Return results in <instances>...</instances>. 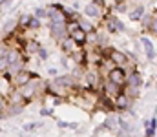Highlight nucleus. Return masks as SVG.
<instances>
[{
  "mask_svg": "<svg viewBox=\"0 0 157 137\" xmlns=\"http://www.w3.org/2000/svg\"><path fill=\"white\" fill-rule=\"evenodd\" d=\"M126 77H128L126 68H112L108 71V81L113 82V84H117V86H121V88L126 86Z\"/></svg>",
  "mask_w": 157,
  "mask_h": 137,
  "instance_id": "obj_1",
  "label": "nucleus"
},
{
  "mask_svg": "<svg viewBox=\"0 0 157 137\" xmlns=\"http://www.w3.org/2000/svg\"><path fill=\"white\" fill-rule=\"evenodd\" d=\"M39 82H42V81H40L39 77L35 75V77H33V79H31V81H29V82L26 84V86L18 88L20 95L24 97V101H29L31 97H35V95H37V91H39V86H37V84H39Z\"/></svg>",
  "mask_w": 157,
  "mask_h": 137,
  "instance_id": "obj_2",
  "label": "nucleus"
},
{
  "mask_svg": "<svg viewBox=\"0 0 157 137\" xmlns=\"http://www.w3.org/2000/svg\"><path fill=\"white\" fill-rule=\"evenodd\" d=\"M106 55H108L110 62H113V64H115V68H124V64L128 62V57H126V53L119 51V49H115V48H110V49H106Z\"/></svg>",
  "mask_w": 157,
  "mask_h": 137,
  "instance_id": "obj_3",
  "label": "nucleus"
},
{
  "mask_svg": "<svg viewBox=\"0 0 157 137\" xmlns=\"http://www.w3.org/2000/svg\"><path fill=\"white\" fill-rule=\"evenodd\" d=\"M49 31H51V37L59 42L66 40L68 39V31H66V24H51L49 22Z\"/></svg>",
  "mask_w": 157,
  "mask_h": 137,
  "instance_id": "obj_4",
  "label": "nucleus"
},
{
  "mask_svg": "<svg viewBox=\"0 0 157 137\" xmlns=\"http://www.w3.org/2000/svg\"><path fill=\"white\" fill-rule=\"evenodd\" d=\"M106 29H108L110 33H119V31H124V24L119 20V17L108 15V17H106Z\"/></svg>",
  "mask_w": 157,
  "mask_h": 137,
  "instance_id": "obj_5",
  "label": "nucleus"
},
{
  "mask_svg": "<svg viewBox=\"0 0 157 137\" xmlns=\"http://www.w3.org/2000/svg\"><path fill=\"white\" fill-rule=\"evenodd\" d=\"M84 13H86L88 18H101L102 17V7L97 6L95 2H90V4L84 6Z\"/></svg>",
  "mask_w": 157,
  "mask_h": 137,
  "instance_id": "obj_6",
  "label": "nucleus"
},
{
  "mask_svg": "<svg viewBox=\"0 0 157 137\" xmlns=\"http://www.w3.org/2000/svg\"><path fill=\"white\" fill-rule=\"evenodd\" d=\"M113 104H115V110H119V112H128L132 108V99H128L124 93H121V95L115 97Z\"/></svg>",
  "mask_w": 157,
  "mask_h": 137,
  "instance_id": "obj_7",
  "label": "nucleus"
},
{
  "mask_svg": "<svg viewBox=\"0 0 157 137\" xmlns=\"http://www.w3.org/2000/svg\"><path fill=\"white\" fill-rule=\"evenodd\" d=\"M143 84V79H141V73L139 71H130L128 77H126V86L124 88H137Z\"/></svg>",
  "mask_w": 157,
  "mask_h": 137,
  "instance_id": "obj_8",
  "label": "nucleus"
},
{
  "mask_svg": "<svg viewBox=\"0 0 157 137\" xmlns=\"http://www.w3.org/2000/svg\"><path fill=\"white\" fill-rule=\"evenodd\" d=\"M33 75H37V73H28V71H20L18 75H15L13 77V82L18 86V88H22V86H26L31 79H33Z\"/></svg>",
  "mask_w": 157,
  "mask_h": 137,
  "instance_id": "obj_9",
  "label": "nucleus"
},
{
  "mask_svg": "<svg viewBox=\"0 0 157 137\" xmlns=\"http://www.w3.org/2000/svg\"><path fill=\"white\" fill-rule=\"evenodd\" d=\"M84 77H86V81H88V86H90V88H93V90L101 88V82H99V71H97V70L88 71Z\"/></svg>",
  "mask_w": 157,
  "mask_h": 137,
  "instance_id": "obj_10",
  "label": "nucleus"
},
{
  "mask_svg": "<svg viewBox=\"0 0 157 137\" xmlns=\"http://www.w3.org/2000/svg\"><path fill=\"white\" fill-rule=\"evenodd\" d=\"M70 39H71L78 48H82V46L86 44V40H88V33H86V31H82V29L78 28L77 31H73V33L70 35Z\"/></svg>",
  "mask_w": 157,
  "mask_h": 137,
  "instance_id": "obj_11",
  "label": "nucleus"
},
{
  "mask_svg": "<svg viewBox=\"0 0 157 137\" xmlns=\"http://www.w3.org/2000/svg\"><path fill=\"white\" fill-rule=\"evenodd\" d=\"M55 84H59V86H62L64 90H70V88H73V86H75V79H73L71 75H64V77H57V79H55Z\"/></svg>",
  "mask_w": 157,
  "mask_h": 137,
  "instance_id": "obj_12",
  "label": "nucleus"
},
{
  "mask_svg": "<svg viewBox=\"0 0 157 137\" xmlns=\"http://www.w3.org/2000/svg\"><path fill=\"white\" fill-rule=\"evenodd\" d=\"M104 93L108 95V97H117L122 93V88L117 86V84H113V82H110V81H106V84H104Z\"/></svg>",
  "mask_w": 157,
  "mask_h": 137,
  "instance_id": "obj_13",
  "label": "nucleus"
},
{
  "mask_svg": "<svg viewBox=\"0 0 157 137\" xmlns=\"http://www.w3.org/2000/svg\"><path fill=\"white\" fill-rule=\"evenodd\" d=\"M20 22H22L26 28H29V29H37V28L40 26L39 18H37V17H29V15H24L22 20H18V24H20Z\"/></svg>",
  "mask_w": 157,
  "mask_h": 137,
  "instance_id": "obj_14",
  "label": "nucleus"
},
{
  "mask_svg": "<svg viewBox=\"0 0 157 137\" xmlns=\"http://www.w3.org/2000/svg\"><path fill=\"white\" fill-rule=\"evenodd\" d=\"M141 42H143V46H144L146 59H148V60H152V59L155 57V51H154V44H152V40H150L148 37H143V39H141Z\"/></svg>",
  "mask_w": 157,
  "mask_h": 137,
  "instance_id": "obj_15",
  "label": "nucleus"
},
{
  "mask_svg": "<svg viewBox=\"0 0 157 137\" xmlns=\"http://www.w3.org/2000/svg\"><path fill=\"white\" fill-rule=\"evenodd\" d=\"M22 60H24V59H22L20 51H18L17 48H11L9 53H7V62H9V66H13V64H17V62H22Z\"/></svg>",
  "mask_w": 157,
  "mask_h": 137,
  "instance_id": "obj_16",
  "label": "nucleus"
},
{
  "mask_svg": "<svg viewBox=\"0 0 157 137\" xmlns=\"http://www.w3.org/2000/svg\"><path fill=\"white\" fill-rule=\"evenodd\" d=\"M144 126H146V134H144V137H155L157 115H154V117H152V121H146V123H144Z\"/></svg>",
  "mask_w": 157,
  "mask_h": 137,
  "instance_id": "obj_17",
  "label": "nucleus"
},
{
  "mask_svg": "<svg viewBox=\"0 0 157 137\" xmlns=\"http://www.w3.org/2000/svg\"><path fill=\"white\" fill-rule=\"evenodd\" d=\"M60 44H62V49H64V53H70V55H73V53H75V51L78 49V46L75 44V42H73L70 37H68L66 40H62Z\"/></svg>",
  "mask_w": 157,
  "mask_h": 137,
  "instance_id": "obj_18",
  "label": "nucleus"
},
{
  "mask_svg": "<svg viewBox=\"0 0 157 137\" xmlns=\"http://www.w3.org/2000/svg\"><path fill=\"white\" fill-rule=\"evenodd\" d=\"M7 101H9V104H15V106H22L20 102L24 101V97L20 95V91H18V90H13V91H11V95H9V99H7Z\"/></svg>",
  "mask_w": 157,
  "mask_h": 137,
  "instance_id": "obj_19",
  "label": "nucleus"
},
{
  "mask_svg": "<svg viewBox=\"0 0 157 137\" xmlns=\"http://www.w3.org/2000/svg\"><path fill=\"white\" fill-rule=\"evenodd\" d=\"M143 17H144V6L143 4H139L133 11H130V18L132 20H141Z\"/></svg>",
  "mask_w": 157,
  "mask_h": 137,
  "instance_id": "obj_20",
  "label": "nucleus"
},
{
  "mask_svg": "<svg viewBox=\"0 0 157 137\" xmlns=\"http://www.w3.org/2000/svg\"><path fill=\"white\" fill-rule=\"evenodd\" d=\"M117 123H119V126L122 128V134H132V132H133V128H132V124H130V123H128L126 119H119Z\"/></svg>",
  "mask_w": 157,
  "mask_h": 137,
  "instance_id": "obj_21",
  "label": "nucleus"
},
{
  "mask_svg": "<svg viewBox=\"0 0 157 137\" xmlns=\"http://www.w3.org/2000/svg\"><path fill=\"white\" fill-rule=\"evenodd\" d=\"M17 24H18V20H9V22L4 26V35H11L13 29L17 28Z\"/></svg>",
  "mask_w": 157,
  "mask_h": 137,
  "instance_id": "obj_22",
  "label": "nucleus"
},
{
  "mask_svg": "<svg viewBox=\"0 0 157 137\" xmlns=\"http://www.w3.org/2000/svg\"><path fill=\"white\" fill-rule=\"evenodd\" d=\"M35 17L37 18H44V17H48V9H44V7H35Z\"/></svg>",
  "mask_w": 157,
  "mask_h": 137,
  "instance_id": "obj_23",
  "label": "nucleus"
},
{
  "mask_svg": "<svg viewBox=\"0 0 157 137\" xmlns=\"http://www.w3.org/2000/svg\"><path fill=\"white\" fill-rule=\"evenodd\" d=\"M7 106H9V101H7V97L0 93V112H4Z\"/></svg>",
  "mask_w": 157,
  "mask_h": 137,
  "instance_id": "obj_24",
  "label": "nucleus"
},
{
  "mask_svg": "<svg viewBox=\"0 0 157 137\" xmlns=\"http://www.w3.org/2000/svg\"><path fill=\"white\" fill-rule=\"evenodd\" d=\"M9 49H11V48H7V44H6V42H0V59H2V57H7Z\"/></svg>",
  "mask_w": 157,
  "mask_h": 137,
  "instance_id": "obj_25",
  "label": "nucleus"
},
{
  "mask_svg": "<svg viewBox=\"0 0 157 137\" xmlns=\"http://www.w3.org/2000/svg\"><path fill=\"white\" fill-rule=\"evenodd\" d=\"M148 29H150L154 35H157V18H155V17H154V20H152V24L148 26Z\"/></svg>",
  "mask_w": 157,
  "mask_h": 137,
  "instance_id": "obj_26",
  "label": "nucleus"
},
{
  "mask_svg": "<svg viewBox=\"0 0 157 137\" xmlns=\"http://www.w3.org/2000/svg\"><path fill=\"white\" fill-rule=\"evenodd\" d=\"M39 55H40V59H48V53H46L44 48H39Z\"/></svg>",
  "mask_w": 157,
  "mask_h": 137,
  "instance_id": "obj_27",
  "label": "nucleus"
},
{
  "mask_svg": "<svg viewBox=\"0 0 157 137\" xmlns=\"http://www.w3.org/2000/svg\"><path fill=\"white\" fill-rule=\"evenodd\" d=\"M2 117H4V112H0V119H2Z\"/></svg>",
  "mask_w": 157,
  "mask_h": 137,
  "instance_id": "obj_28",
  "label": "nucleus"
},
{
  "mask_svg": "<svg viewBox=\"0 0 157 137\" xmlns=\"http://www.w3.org/2000/svg\"><path fill=\"white\" fill-rule=\"evenodd\" d=\"M2 6H4V2H2V0H0V9H2Z\"/></svg>",
  "mask_w": 157,
  "mask_h": 137,
  "instance_id": "obj_29",
  "label": "nucleus"
},
{
  "mask_svg": "<svg viewBox=\"0 0 157 137\" xmlns=\"http://www.w3.org/2000/svg\"><path fill=\"white\" fill-rule=\"evenodd\" d=\"M154 17H155V18H157V9H155V15H154Z\"/></svg>",
  "mask_w": 157,
  "mask_h": 137,
  "instance_id": "obj_30",
  "label": "nucleus"
},
{
  "mask_svg": "<svg viewBox=\"0 0 157 137\" xmlns=\"http://www.w3.org/2000/svg\"><path fill=\"white\" fill-rule=\"evenodd\" d=\"M0 132H2V130H0Z\"/></svg>",
  "mask_w": 157,
  "mask_h": 137,
  "instance_id": "obj_31",
  "label": "nucleus"
}]
</instances>
